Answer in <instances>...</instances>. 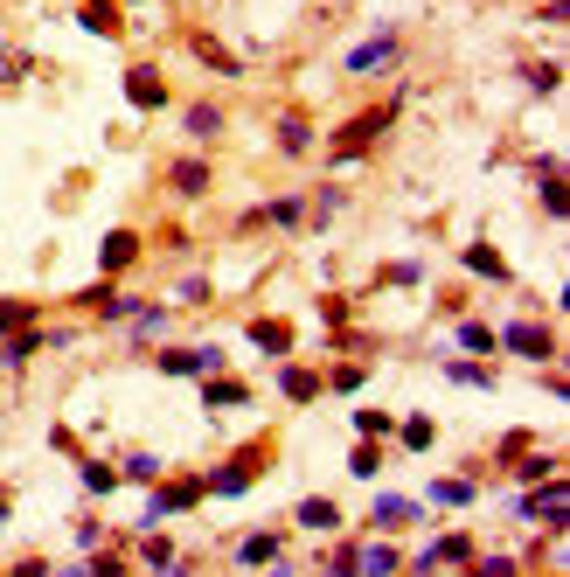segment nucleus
Listing matches in <instances>:
<instances>
[{
  "instance_id": "1",
  "label": "nucleus",
  "mask_w": 570,
  "mask_h": 577,
  "mask_svg": "<svg viewBox=\"0 0 570 577\" xmlns=\"http://www.w3.org/2000/svg\"><path fill=\"white\" fill-rule=\"evenodd\" d=\"M390 63H397V28H376L369 42H355V49H348V70H355V77L390 70Z\"/></svg>"
},
{
  "instance_id": "2",
  "label": "nucleus",
  "mask_w": 570,
  "mask_h": 577,
  "mask_svg": "<svg viewBox=\"0 0 570 577\" xmlns=\"http://www.w3.org/2000/svg\"><path fill=\"white\" fill-rule=\"evenodd\" d=\"M195 501H202V480H167V487H160V494L146 501V515H140V536L153 529V522H160V515H174V508H195Z\"/></svg>"
},
{
  "instance_id": "3",
  "label": "nucleus",
  "mask_w": 570,
  "mask_h": 577,
  "mask_svg": "<svg viewBox=\"0 0 570 577\" xmlns=\"http://www.w3.org/2000/svg\"><path fill=\"white\" fill-rule=\"evenodd\" d=\"M223 369V348H167L160 355V376H216Z\"/></svg>"
},
{
  "instance_id": "4",
  "label": "nucleus",
  "mask_w": 570,
  "mask_h": 577,
  "mask_svg": "<svg viewBox=\"0 0 570 577\" xmlns=\"http://www.w3.org/2000/svg\"><path fill=\"white\" fill-rule=\"evenodd\" d=\"M251 466H258V452H237V459H230V466H216L202 487H209V494H223V501H237V494L251 487Z\"/></svg>"
},
{
  "instance_id": "5",
  "label": "nucleus",
  "mask_w": 570,
  "mask_h": 577,
  "mask_svg": "<svg viewBox=\"0 0 570 577\" xmlns=\"http://www.w3.org/2000/svg\"><path fill=\"white\" fill-rule=\"evenodd\" d=\"M522 515H529V522L543 515V522H550V536H564V480H550L543 494H522Z\"/></svg>"
},
{
  "instance_id": "6",
  "label": "nucleus",
  "mask_w": 570,
  "mask_h": 577,
  "mask_svg": "<svg viewBox=\"0 0 570 577\" xmlns=\"http://www.w3.org/2000/svg\"><path fill=\"white\" fill-rule=\"evenodd\" d=\"M383 126H390V105H383V112H369V119H355V126H348V133L334 140V160H355V153H362V146L376 140Z\"/></svg>"
},
{
  "instance_id": "7",
  "label": "nucleus",
  "mask_w": 570,
  "mask_h": 577,
  "mask_svg": "<svg viewBox=\"0 0 570 577\" xmlns=\"http://www.w3.org/2000/svg\"><path fill=\"white\" fill-rule=\"evenodd\" d=\"M126 98H133V105H140V112H160V105H167V84H160V70H126Z\"/></svg>"
},
{
  "instance_id": "8",
  "label": "nucleus",
  "mask_w": 570,
  "mask_h": 577,
  "mask_svg": "<svg viewBox=\"0 0 570 577\" xmlns=\"http://www.w3.org/2000/svg\"><path fill=\"white\" fill-rule=\"evenodd\" d=\"M133 258H140V237H133V230H112V237H105V258H98V265H105V272H126Z\"/></svg>"
},
{
  "instance_id": "9",
  "label": "nucleus",
  "mask_w": 570,
  "mask_h": 577,
  "mask_svg": "<svg viewBox=\"0 0 570 577\" xmlns=\"http://www.w3.org/2000/svg\"><path fill=\"white\" fill-rule=\"evenodd\" d=\"M251 348L285 355V348H292V327H285V320H251Z\"/></svg>"
},
{
  "instance_id": "10",
  "label": "nucleus",
  "mask_w": 570,
  "mask_h": 577,
  "mask_svg": "<svg viewBox=\"0 0 570 577\" xmlns=\"http://www.w3.org/2000/svg\"><path fill=\"white\" fill-rule=\"evenodd\" d=\"M466 272H480V279L508 286V265H501V251H494V244H473V251H466Z\"/></svg>"
},
{
  "instance_id": "11",
  "label": "nucleus",
  "mask_w": 570,
  "mask_h": 577,
  "mask_svg": "<svg viewBox=\"0 0 570 577\" xmlns=\"http://www.w3.org/2000/svg\"><path fill=\"white\" fill-rule=\"evenodd\" d=\"M508 348H515V355H550V327L515 320V327H508Z\"/></svg>"
},
{
  "instance_id": "12",
  "label": "nucleus",
  "mask_w": 570,
  "mask_h": 577,
  "mask_svg": "<svg viewBox=\"0 0 570 577\" xmlns=\"http://www.w3.org/2000/svg\"><path fill=\"white\" fill-rule=\"evenodd\" d=\"M431 564H473V536H459V529L438 536V543H431Z\"/></svg>"
},
{
  "instance_id": "13",
  "label": "nucleus",
  "mask_w": 570,
  "mask_h": 577,
  "mask_svg": "<svg viewBox=\"0 0 570 577\" xmlns=\"http://www.w3.org/2000/svg\"><path fill=\"white\" fill-rule=\"evenodd\" d=\"M279 390L292 404H306V397H320V376H313V369H279Z\"/></svg>"
},
{
  "instance_id": "14",
  "label": "nucleus",
  "mask_w": 570,
  "mask_h": 577,
  "mask_svg": "<svg viewBox=\"0 0 570 577\" xmlns=\"http://www.w3.org/2000/svg\"><path fill=\"white\" fill-rule=\"evenodd\" d=\"M299 216H306V202H299V195H279V202H272V209H258L251 223H279V230H292Z\"/></svg>"
},
{
  "instance_id": "15",
  "label": "nucleus",
  "mask_w": 570,
  "mask_h": 577,
  "mask_svg": "<svg viewBox=\"0 0 570 577\" xmlns=\"http://www.w3.org/2000/svg\"><path fill=\"white\" fill-rule=\"evenodd\" d=\"M35 348H42V334H35V327H21V334H7V348H0V362H7V369H21V362H28Z\"/></svg>"
},
{
  "instance_id": "16",
  "label": "nucleus",
  "mask_w": 570,
  "mask_h": 577,
  "mask_svg": "<svg viewBox=\"0 0 570 577\" xmlns=\"http://www.w3.org/2000/svg\"><path fill=\"white\" fill-rule=\"evenodd\" d=\"M188 133H195V140H216V133H223V112H216V105H188Z\"/></svg>"
},
{
  "instance_id": "17",
  "label": "nucleus",
  "mask_w": 570,
  "mask_h": 577,
  "mask_svg": "<svg viewBox=\"0 0 570 577\" xmlns=\"http://www.w3.org/2000/svg\"><path fill=\"white\" fill-rule=\"evenodd\" d=\"M202 188H209V167L202 160H181L174 167V195H202Z\"/></svg>"
},
{
  "instance_id": "18",
  "label": "nucleus",
  "mask_w": 570,
  "mask_h": 577,
  "mask_svg": "<svg viewBox=\"0 0 570 577\" xmlns=\"http://www.w3.org/2000/svg\"><path fill=\"white\" fill-rule=\"evenodd\" d=\"M202 397H209L216 411H230V404H244V383H223V376H202Z\"/></svg>"
},
{
  "instance_id": "19",
  "label": "nucleus",
  "mask_w": 570,
  "mask_h": 577,
  "mask_svg": "<svg viewBox=\"0 0 570 577\" xmlns=\"http://www.w3.org/2000/svg\"><path fill=\"white\" fill-rule=\"evenodd\" d=\"M21 327H35V306L28 299H0V334H21Z\"/></svg>"
},
{
  "instance_id": "20",
  "label": "nucleus",
  "mask_w": 570,
  "mask_h": 577,
  "mask_svg": "<svg viewBox=\"0 0 570 577\" xmlns=\"http://www.w3.org/2000/svg\"><path fill=\"white\" fill-rule=\"evenodd\" d=\"M84 28H98V35H112L119 28V14H112V0H84V14H77Z\"/></svg>"
},
{
  "instance_id": "21",
  "label": "nucleus",
  "mask_w": 570,
  "mask_h": 577,
  "mask_svg": "<svg viewBox=\"0 0 570 577\" xmlns=\"http://www.w3.org/2000/svg\"><path fill=\"white\" fill-rule=\"evenodd\" d=\"M543 216H564V181H557V160H543Z\"/></svg>"
},
{
  "instance_id": "22",
  "label": "nucleus",
  "mask_w": 570,
  "mask_h": 577,
  "mask_svg": "<svg viewBox=\"0 0 570 577\" xmlns=\"http://www.w3.org/2000/svg\"><path fill=\"white\" fill-rule=\"evenodd\" d=\"M84 487H91V494H112V487H119V466H105V459H84Z\"/></svg>"
},
{
  "instance_id": "23",
  "label": "nucleus",
  "mask_w": 570,
  "mask_h": 577,
  "mask_svg": "<svg viewBox=\"0 0 570 577\" xmlns=\"http://www.w3.org/2000/svg\"><path fill=\"white\" fill-rule=\"evenodd\" d=\"M431 501H445V508H466V501H473V480H431Z\"/></svg>"
},
{
  "instance_id": "24",
  "label": "nucleus",
  "mask_w": 570,
  "mask_h": 577,
  "mask_svg": "<svg viewBox=\"0 0 570 577\" xmlns=\"http://www.w3.org/2000/svg\"><path fill=\"white\" fill-rule=\"evenodd\" d=\"M237 557H244V564H272V557H279V536H265V529H258V536H244V550H237Z\"/></svg>"
},
{
  "instance_id": "25",
  "label": "nucleus",
  "mask_w": 570,
  "mask_h": 577,
  "mask_svg": "<svg viewBox=\"0 0 570 577\" xmlns=\"http://www.w3.org/2000/svg\"><path fill=\"white\" fill-rule=\"evenodd\" d=\"M279 146H285V153H313V133H306V119H279Z\"/></svg>"
},
{
  "instance_id": "26",
  "label": "nucleus",
  "mask_w": 570,
  "mask_h": 577,
  "mask_svg": "<svg viewBox=\"0 0 570 577\" xmlns=\"http://www.w3.org/2000/svg\"><path fill=\"white\" fill-rule=\"evenodd\" d=\"M445 376H452V383H466V390H487V383H494V369H480V362H452Z\"/></svg>"
},
{
  "instance_id": "27",
  "label": "nucleus",
  "mask_w": 570,
  "mask_h": 577,
  "mask_svg": "<svg viewBox=\"0 0 570 577\" xmlns=\"http://www.w3.org/2000/svg\"><path fill=\"white\" fill-rule=\"evenodd\" d=\"M348 466H355V480H376V466H383V452H376V445L362 438V445L348 452Z\"/></svg>"
},
{
  "instance_id": "28",
  "label": "nucleus",
  "mask_w": 570,
  "mask_h": 577,
  "mask_svg": "<svg viewBox=\"0 0 570 577\" xmlns=\"http://www.w3.org/2000/svg\"><path fill=\"white\" fill-rule=\"evenodd\" d=\"M299 522H306V529H334L341 515H334V501H299Z\"/></svg>"
},
{
  "instance_id": "29",
  "label": "nucleus",
  "mask_w": 570,
  "mask_h": 577,
  "mask_svg": "<svg viewBox=\"0 0 570 577\" xmlns=\"http://www.w3.org/2000/svg\"><path fill=\"white\" fill-rule=\"evenodd\" d=\"M355 432H362L369 445H376L383 432H397V418H390V411H362V418H355Z\"/></svg>"
},
{
  "instance_id": "30",
  "label": "nucleus",
  "mask_w": 570,
  "mask_h": 577,
  "mask_svg": "<svg viewBox=\"0 0 570 577\" xmlns=\"http://www.w3.org/2000/svg\"><path fill=\"white\" fill-rule=\"evenodd\" d=\"M369 515H376V522H411V515H418V508H411V501H397V494H383V501H376V508H369Z\"/></svg>"
},
{
  "instance_id": "31",
  "label": "nucleus",
  "mask_w": 570,
  "mask_h": 577,
  "mask_svg": "<svg viewBox=\"0 0 570 577\" xmlns=\"http://www.w3.org/2000/svg\"><path fill=\"white\" fill-rule=\"evenodd\" d=\"M431 438H438V425H431V418H404V445H411V452H425Z\"/></svg>"
},
{
  "instance_id": "32",
  "label": "nucleus",
  "mask_w": 570,
  "mask_h": 577,
  "mask_svg": "<svg viewBox=\"0 0 570 577\" xmlns=\"http://www.w3.org/2000/svg\"><path fill=\"white\" fill-rule=\"evenodd\" d=\"M195 56H202V63H209V70H223V77H230V70H237V56H230V49H216V42H195Z\"/></svg>"
},
{
  "instance_id": "33",
  "label": "nucleus",
  "mask_w": 570,
  "mask_h": 577,
  "mask_svg": "<svg viewBox=\"0 0 570 577\" xmlns=\"http://www.w3.org/2000/svg\"><path fill=\"white\" fill-rule=\"evenodd\" d=\"M140 557H146V571H167V564H174V550H167L160 536H146V543H140Z\"/></svg>"
},
{
  "instance_id": "34",
  "label": "nucleus",
  "mask_w": 570,
  "mask_h": 577,
  "mask_svg": "<svg viewBox=\"0 0 570 577\" xmlns=\"http://www.w3.org/2000/svg\"><path fill=\"white\" fill-rule=\"evenodd\" d=\"M459 348H466V355H487L494 334H487V327H459Z\"/></svg>"
},
{
  "instance_id": "35",
  "label": "nucleus",
  "mask_w": 570,
  "mask_h": 577,
  "mask_svg": "<svg viewBox=\"0 0 570 577\" xmlns=\"http://www.w3.org/2000/svg\"><path fill=\"white\" fill-rule=\"evenodd\" d=\"M153 473H160V459H153V452H133V459H126V480H153Z\"/></svg>"
},
{
  "instance_id": "36",
  "label": "nucleus",
  "mask_w": 570,
  "mask_h": 577,
  "mask_svg": "<svg viewBox=\"0 0 570 577\" xmlns=\"http://www.w3.org/2000/svg\"><path fill=\"white\" fill-rule=\"evenodd\" d=\"M473 577H515L508 557H473Z\"/></svg>"
},
{
  "instance_id": "37",
  "label": "nucleus",
  "mask_w": 570,
  "mask_h": 577,
  "mask_svg": "<svg viewBox=\"0 0 570 577\" xmlns=\"http://www.w3.org/2000/svg\"><path fill=\"white\" fill-rule=\"evenodd\" d=\"M327 383H334V390H348V397H355V390H362V383H369V376H362V369H355V362H348V369H334V376H327Z\"/></svg>"
},
{
  "instance_id": "38",
  "label": "nucleus",
  "mask_w": 570,
  "mask_h": 577,
  "mask_svg": "<svg viewBox=\"0 0 570 577\" xmlns=\"http://www.w3.org/2000/svg\"><path fill=\"white\" fill-rule=\"evenodd\" d=\"M529 84H536V91H557L564 77H557V63H536V70H529Z\"/></svg>"
},
{
  "instance_id": "39",
  "label": "nucleus",
  "mask_w": 570,
  "mask_h": 577,
  "mask_svg": "<svg viewBox=\"0 0 570 577\" xmlns=\"http://www.w3.org/2000/svg\"><path fill=\"white\" fill-rule=\"evenodd\" d=\"M84 577H126V564H112V557H98V564H91Z\"/></svg>"
},
{
  "instance_id": "40",
  "label": "nucleus",
  "mask_w": 570,
  "mask_h": 577,
  "mask_svg": "<svg viewBox=\"0 0 570 577\" xmlns=\"http://www.w3.org/2000/svg\"><path fill=\"white\" fill-rule=\"evenodd\" d=\"M14 577H49V564H21V571H14Z\"/></svg>"
}]
</instances>
